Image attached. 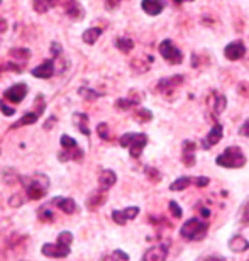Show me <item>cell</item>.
<instances>
[{"mask_svg": "<svg viewBox=\"0 0 249 261\" xmlns=\"http://www.w3.org/2000/svg\"><path fill=\"white\" fill-rule=\"evenodd\" d=\"M20 181L24 184L25 197L29 200H39L46 195L49 189V178L43 173H36L33 176H20Z\"/></svg>", "mask_w": 249, "mask_h": 261, "instance_id": "6da1fadb", "label": "cell"}, {"mask_svg": "<svg viewBox=\"0 0 249 261\" xmlns=\"http://www.w3.org/2000/svg\"><path fill=\"white\" fill-rule=\"evenodd\" d=\"M215 163L222 166V168H229V170L242 168L246 165V156L239 146H229L224 153L217 156Z\"/></svg>", "mask_w": 249, "mask_h": 261, "instance_id": "7a4b0ae2", "label": "cell"}, {"mask_svg": "<svg viewBox=\"0 0 249 261\" xmlns=\"http://www.w3.org/2000/svg\"><path fill=\"white\" fill-rule=\"evenodd\" d=\"M207 231H209V226L200 221V219H188L180 229V236L183 239H188V241H202L207 236Z\"/></svg>", "mask_w": 249, "mask_h": 261, "instance_id": "3957f363", "label": "cell"}, {"mask_svg": "<svg viewBox=\"0 0 249 261\" xmlns=\"http://www.w3.org/2000/svg\"><path fill=\"white\" fill-rule=\"evenodd\" d=\"M119 144L122 148H129V153H131V158H139L143 154V149L146 148L148 144V136L146 134H132V133H127L121 136L119 139Z\"/></svg>", "mask_w": 249, "mask_h": 261, "instance_id": "277c9868", "label": "cell"}, {"mask_svg": "<svg viewBox=\"0 0 249 261\" xmlns=\"http://www.w3.org/2000/svg\"><path fill=\"white\" fill-rule=\"evenodd\" d=\"M34 103H36V111L24 114V116L20 117L17 122H14L12 126H10V129H17V127H22V126H31V124L38 122V119L41 117V114H43L44 109H46L44 97L43 95H38V97H36V102Z\"/></svg>", "mask_w": 249, "mask_h": 261, "instance_id": "5b68a950", "label": "cell"}, {"mask_svg": "<svg viewBox=\"0 0 249 261\" xmlns=\"http://www.w3.org/2000/svg\"><path fill=\"white\" fill-rule=\"evenodd\" d=\"M183 82H185L183 75H173V76H168V78H161V80L158 82L156 90L161 93L163 97L168 98V100H173L175 98L173 92H176V88H178Z\"/></svg>", "mask_w": 249, "mask_h": 261, "instance_id": "8992f818", "label": "cell"}, {"mask_svg": "<svg viewBox=\"0 0 249 261\" xmlns=\"http://www.w3.org/2000/svg\"><path fill=\"white\" fill-rule=\"evenodd\" d=\"M159 55H161L170 65H180L181 61H183V53H181L170 39L161 41V44H159Z\"/></svg>", "mask_w": 249, "mask_h": 261, "instance_id": "52a82bcc", "label": "cell"}, {"mask_svg": "<svg viewBox=\"0 0 249 261\" xmlns=\"http://www.w3.org/2000/svg\"><path fill=\"white\" fill-rule=\"evenodd\" d=\"M41 253L44 254L46 258H66L70 254V246L61 243H46L41 248Z\"/></svg>", "mask_w": 249, "mask_h": 261, "instance_id": "ba28073f", "label": "cell"}, {"mask_svg": "<svg viewBox=\"0 0 249 261\" xmlns=\"http://www.w3.org/2000/svg\"><path fill=\"white\" fill-rule=\"evenodd\" d=\"M25 95H27V85H25V83H15V85H12L4 92V97L12 103L22 102Z\"/></svg>", "mask_w": 249, "mask_h": 261, "instance_id": "9c48e42d", "label": "cell"}, {"mask_svg": "<svg viewBox=\"0 0 249 261\" xmlns=\"http://www.w3.org/2000/svg\"><path fill=\"white\" fill-rule=\"evenodd\" d=\"M139 214V207H127L124 211H114L112 212V221L119 224V226H126V222L136 219Z\"/></svg>", "mask_w": 249, "mask_h": 261, "instance_id": "30bf717a", "label": "cell"}, {"mask_svg": "<svg viewBox=\"0 0 249 261\" xmlns=\"http://www.w3.org/2000/svg\"><path fill=\"white\" fill-rule=\"evenodd\" d=\"M224 55H226V58L229 60V61H237V60L244 58L246 46H244L242 41H234V43H229V44L226 46Z\"/></svg>", "mask_w": 249, "mask_h": 261, "instance_id": "8fae6325", "label": "cell"}, {"mask_svg": "<svg viewBox=\"0 0 249 261\" xmlns=\"http://www.w3.org/2000/svg\"><path fill=\"white\" fill-rule=\"evenodd\" d=\"M166 256H168V246L166 244H156L143 254L141 261H166Z\"/></svg>", "mask_w": 249, "mask_h": 261, "instance_id": "7c38bea8", "label": "cell"}, {"mask_svg": "<svg viewBox=\"0 0 249 261\" xmlns=\"http://www.w3.org/2000/svg\"><path fill=\"white\" fill-rule=\"evenodd\" d=\"M207 102H209V107L212 109L214 116H220V114L226 111L227 100H226V97L222 95V93H219V92L212 90L210 97H209V100H207Z\"/></svg>", "mask_w": 249, "mask_h": 261, "instance_id": "4fadbf2b", "label": "cell"}, {"mask_svg": "<svg viewBox=\"0 0 249 261\" xmlns=\"http://www.w3.org/2000/svg\"><path fill=\"white\" fill-rule=\"evenodd\" d=\"M195 149H197V144L191 143V141H185L183 143V148H181V161L186 168H191L195 165Z\"/></svg>", "mask_w": 249, "mask_h": 261, "instance_id": "5bb4252c", "label": "cell"}, {"mask_svg": "<svg viewBox=\"0 0 249 261\" xmlns=\"http://www.w3.org/2000/svg\"><path fill=\"white\" fill-rule=\"evenodd\" d=\"M54 207H58L60 211H63L65 214H75L76 212V202L70 197H54L51 200Z\"/></svg>", "mask_w": 249, "mask_h": 261, "instance_id": "9a60e30c", "label": "cell"}, {"mask_svg": "<svg viewBox=\"0 0 249 261\" xmlns=\"http://www.w3.org/2000/svg\"><path fill=\"white\" fill-rule=\"evenodd\" d=\"M116 181H117V175L112 170H102L100 175H98V189L107 192L108 189H112L116 185Z\"/></svg>", "mask_w": 249, "mask_h": 261, "instance_id": "2e32d148", "label": "cell"}, {"mask_svg": "<svg viewBox=\"0 0 249 261\" xmlns=\"http://www.w3.org/2000/svg\"><path fill=\"white\" fill-rule=\"evenodd\" d=\"M54 73V61L53 60H46L39 66H36L33 70V76L36 78H51Z\"/></svg>", "mask_w": 249, "mask_h": 261, "instance_id": "e0dca14e", "label": "cell"}, {"mask_svg": "<svg viewBox=\"0 0 249 261\" xmlns=\"http://www.w3.org/2000/svg\"><path fill=\"white\" fill-rule=\"evenodd\" d=\"M164 5H166L164 0H143V2H141L143 10L146 14H149V15L161 14L164 10Z\"/></svg>", "mask_w": 249, "mask_h": 261, "instance_id": "ac0fdd59", "label": "cell"}, {"mask_svg": "<svg viewBox=\"0 0 249 261\" xmlns=\"http://www.w3.org/2000/svg\"><path fill=\"white\" fill-rule=\"evenodd\" d=\"M107 200V194L105 190L98 189L97 192H93V194L87 198V208H90V211H97L98 207L103 205Z\"/></svg>", "mask_w": 249, "mask_h": 261, "instance_id": "d6986e66", "label": "cell"}, {"mask_svg": "<svg viewBox=\"0 0 249 261\" xmlns=\"http://www.w3.org/2000/svg\"><path fill=\"white\" fill-rule=\"evenodd\" d=\"M222 136H224V129H222V126L220 124H215L214 127H212V130L209 134H207V138H205V141H204V148H212V146H215L219 141L222 139Z\"/></svg>", "mask_w": 249, "mask_h": 261, "instance_id": "ffe728a7", "label": "cell"}, {"mask_svg": "<svg viewBox=\"0 0 249 261\" xmlns=\"http://www.w3.org/2000/svg\"><path fill=\"white\" fill-rule=\"evenodd\" d=\"M65 12L68 14L71 19H83V15H85V10L81 9L78 0H66Z\"/></svg>", "mask_w": 249, "mask_h": 261, "instance_id": "44dd1931", "label": "cell"}, {"mask_svg": "<svg viewBox=\"0 0 249 261\" xmlns=\"http://www.w3.org/2000/svg\"><path fill=\"white\" fill-rule=\"evenodd\" d=\"M229 249L232 253H244L249 249V241L246 238L239 236V234H236V236L231 238L229 241Z\"/></svg>", "mask_w": 249, "mask_h": 261, "instance_id": "7402d4cb", "label": "cell"}, {"mask_svg": "<svg viewBox=\"0 0 249 261\" xmlns=\"http://www.w3.org/2000/svg\"><path fill=\"white\" fill-rule=\"evenodd\" d=\"M154 63V58L151 55H148L146 56V60H143V58H136V60H132L131 61V68L136 73H144V71H148L149 68H151V65Z\"/></svg>", "mask_w": 249, "mask_h": 261, "instance_id": "603a6c76", "label": "cell"}, {"mask_svg": "<svg viewBox=\"0 0 249 261\" xmlns=\"http://www.w3.org/2000/svg\"><path fill=\"white\" fill-rule=\"evenodd\" d=\"M83 156H85V153H83V149L80 148H75V149H70V151H61V153L58 154V158L60 161H70V160H73V161H78V163H81L83 161Z\"/></svg>", "mask_w": 249, "mask_h": 261, "instance_id": "cb8c5ba5", "label": "cell"}, {"mask_svg": "<svg viewBox=\"0 0 249 261\" xmlns=\"http://www.w3.org/2000/svg\"><path fill=\"white\" fill-rule=\"evenodd\" d=\"M73 122H75V126L78 127V130H80L81 134L90 136V129H88V116H87V114H81V112L73 114Z\"/></svg>", "mask_w": 249, "mask_h": 261, "instance_id": "d4e9b609", "label": "cell"}, {"mask_svg": "<svg viewBox=\"0 0 249 261\" xmlns=\"http://www.w3.org/2000/svg\"><path fill=\"white\" fill-rule=\"evenodd\" d=\"M38 219L43 222L54 221V212H53V203H44L38 208Z\"/></svg>", "mask_w": 249, "mask_h": 261, "instance_id": "484cf974", "label": "cell"}, {"mask_svg": "<svg viewBox=\"0 0 249 261\" xmlns=\"http://www.w3.org/2000/svg\"><path fill=\"white\" fill-rule=\"evenodd\" d=\"M100 34H102L100 28H90L81 34V39H83V43H87V44H95L98 38H100Z\"/></svg>", "mask_w": 249, "mask_h": 261, "instance_id": "4316f807", "label": "cell"}, {"mask_svg": "<svg viewBox=\"0 0 249 261\" xmlns=\"http://www.w3.org/2000/svg\"><path fill=\"white\" fill-rule=\"evenodd\" d=\"M195 178H191V176H180L178 180H175L173 184L170 185V190L171 192H180V190H185L188 189V187L193 184Z\"/></svg>", "mask_w": 249, "mask_h": 261, "instance_id": "83f0119b", "label": "cell"}, {"mask_svg": "<svg viewBox=\"0 0 249 261\" xmlns=\"http://www.w3.org/2000/svg\"><path fill=\"white\" fill-rule=\"evenodd\" d=\"M116 46H117V49L122 51V53H131L134 49V41L131 38H127V36H122V38H117Z\"/></svg>", "mask_w": 249, "mask_h": 261, "instance_id": "f1b7e54d", "label": "cell"}, {"mask_svg": "<svg viewBox=\"0 0 249 261\" xmlns=\"http://www.w3.org/2000/svg\"><path fill=\"white\" fill-rule=\"evenodd\" d=\"M10 56L17 58L20 63H24V61H27L31 58V51L27 48H14V49H10Z\"/></svg>", "mask_w": 249, "mask_h": 261, "instance_id": "f546056e", "label": "cell"}, {"mask_svg": "<svg viewBox=\"0 0 249 261\" xmlns=\"http://www.w3.org/2000/svg\"><path fill=\"white\" fill-rule=\"evenodd\" d=\"M56 0H33V5H34V10L38 14H44L48 12V9H51Z\"/></svg>", "mask_w": 249, "mask_h": 261, "instance_id": "4dcf8cb0", "label": "cell"}, {"mask_svg": "<svg viewBox=\"0 0 249 261\" xmlns=\"http://www.w3.org/2000/svg\"><path fill=\"white\" fill-rule=\"evenodd\" d=\"M134 117H136L137 122H149V121H153V112L144 107H139L136 114H134Z\"/></svg>", "mask_w": 249, "mask_h": 261, "instance_id": "1f68e13d", "label": "cell"}, {"mask_svg": "<svg viewBox=\"0 0 249 261\" xmlns=\"http://www.w3.org/2000/svg\"><path fill=\"white\" fill-rule=\"evenodd\" d=\"M2 176H4V181L7 185H14L15 181L20 180V176L17 175V171H15V170H9V168H5L2 171Z\"/></svg>", "mask_w": 249, "mask_h": 261, "instance_id": "d6a6232c", "label": "cell"}, {"mask_svg": "<svg viewBox=\"0 0 249 261\" xmlns=\"http://www.w3.org/2000/svg\"><path fill=\"white\" fill-rule=\"evenodd\" d=\"M97 134H98V138H100L102 141H110L112 139L110 130H108V126L105 122H100L97 126Z\"/></svg>", "mask_w": 249, "mask_h": 261, "instance_id": "836d02e7", "label": "cell"}, {"mask_svg": "<svg viewBox=\"0 0 249 261\" xmlns=\"http://www.w3.org/2000/svg\"><path fill=\"white\" fill-rule=\"evenodd\" d=\"M136 103L137 102L132 100V98H119V100L116 102V107L119 109V111H129V109H132Z\"/></svg>", "mask_w": 249, "mask_h": 261, "instance_id": "e575fe53", "label": "cell"}, {"mask_svg": "<svg viewBox=\"0 0 249 261\" xmlns=\"http://www.w3.org/2000/svg\"><path fill=\"white\" fill-rule=\"evenodd\" d=\"M61 146H63V149H66V151H70V149H75V148H78V143L73 139V138H70V136H66V134H63L61 136Z\"/></svg>", "mask_w": 249, "mask_h": 261, "instance_id": "d590c367", "label": "cell"}, {"mask_svg": "<svg viewBox=\"0 0 249 261\" xmlns=\"http://www.w3.org/2000/svg\"><path fill=\"white\" fill-rule=\"evenodd\" d=\"M239 221L242 226H249V198L242 203L241 212H239Z\"/></svg>", "mask_w": 249, "mask_h": 261, "instance_id": "8d00e7d4", "label": "cell"}, {"mask_svg": "<svg viewBox=\"0 0 249 261\" xmlns=\"http://www.w3.org/2000/svg\"><path fill=\"white\" fill-rule=\"evenodd\" d=\"M56 243H61V244H66V246H71V243H73V234L70 231H63L58 234V241Z\"/></svg>", "mask_w": 249, "mask_h": 261, "instance_id": "74e56055", "label": "cell"}, {"mask_svg": "<svg viewBox=\"0 0 249 261\" xmlns=\"http://www.w3.org/2000/svg\"><path fill=\"white\" fill-rule=\"evenodd\" d=\"M146 175H148V178L153 181V184H158V181L161 180V173H159L156 168H151V166H148V168H146Z\"/></svg>", "mask_w": 249, "mask_h": 261, "instance_id": "f35d334b", "label": "cell"}, {"mask_svg": "<svg viewBox=\"0 0 249 261\" xmlns=\"http://www.w3.org/2000/svg\"><path fill=\"white\" fill-rule=\"evenodd\" d=\"M168 208H170L171 216L176 217V219H180L181 216H183V211H181V207H180L175 200H171V202L168 203Z\"/></svg>", "mask_w": 249, "mask_h": 261, "instance_id": "ab89813d", "label": "cell"}, {"mask_svg": "<svg viewBox=\"0 0 249 261\" xmlns=\"http://www.w3.org/2000/svg\"><path fill=\"white\" fill-rule=\"evenodd\" d=\"M80 95L83 98H87V100H95V98L100 97V93L90 90V88H80Z\"/></svg>", "mask_w": 249, "mask_h": 261, "instance_id": "60d3db41", "label": "cell"}, {"mask_svg": "<svg viewBox=\"0 0 249 261\" xmlns=\"http://www.w3.org/2000/svg\"><path fill=\"white\" fill-rule=\"evenodd\" d=\"M2 71H15V73H20V71H22V65L9 61V63H4L2 65Z\"/></svg>", "mask_w": 249, "mask_h": 261, "instance_id": "b9f144b4", "label": "cell"}, {"mask_svg": "<svg viewBox=\"0 0 249 261\" xmlns=\"http://www.w3.org/2000/svg\"><path fill=\"white\" fill-rule=\"evenodd\" d=\"M110 259L112 261H129V256L122 251V249H116V251H112Z\"/></svg>", "mask_w": 249, "mask_h": 261, "instance_id": "7bdbcfd3", "label": "cell"}, {"mask_svg": "<svg viewBox=\"0 0 249 261\" xmlns=\"http://www.w3.org/2000/svg\"><path fill=\"white\" fill-rule=\"evenodd\" d=\"M22 202H24V198L20 197L19 194H15V195H12V197L9 198V203L12 207H20V205H22Z\"/></svg>", "mask_w": 249, "mask_h": 261, "instance_id": "ee69618b", "label": "cell"}, {"mask_svg": "<svg viewBox=\"0 0 249 261\" xmlns=\"http://www.w3.org/2000/svg\"><path fill=\"white\" fill-rule=\"evenodd\" d=\"M0 111H2V114H5V116H14L15 114V109L14 107H9V106H5V103L0 100Z\"/></svg>", "mask_w": 249, "mask_h": 261, "instance_id": "f6af8a7d", "label": "cell"}, {"mask_svg": "<svg viewBox=\"0 0 249 261\" xmlns=\"http://www.w3.org/2000/svg\"><path fill=\"white\" fill-rule=\"evenodd\" d=\"M193 184L199 187V189H204V187H207V185L210 184V180L207 178V176H199V178H195Z\"/></svg>", "mask_w": 249, "mask_h": 261, "instance_id": "bcb514c9", "label": "cell"}, {"mask_svg": "<svg viewBox=\"0 0 249 261\" xmlns=\"http://www.w3.org/2000/svg\"><path fill=\"white\" fill-rule=\"evenodd\" d=\"M49 51H51V55H53V56H61V44L60 43H51Z\"/></svg>", "mask_w": 249, "mask_h": 261, "instance_id": "7dc6e473", "label": "cell"}, {"mask_svg": "<svg viewBox=\"0 0 249 261\" xmlns=\"http://www.w3.org/2000/svg\"><path fill=\"white\" fill-rule=\"evenodd\" d=\"M239 134H241V136H244V138H249V117L244 121V124L241 126Z\"/></svg>", "mask_w": 249, "mask_h": 261, "instance_id": "c3c4849f", "label": "cell"}, {"mask_svg": "<svg viewBox=\"0 0 249 261\" xmlns=\"http://www.w3.org/2000/svg\"><path fill=\"white\" fill-rule=\"evenodd\" d=\"M7 28H9L7 20H5V19H2V17H0V34H4V33H5V31H7Z\"/></svg>", "mask_w": 249, "mask_h": 261, "instance_id": "681fc988", "label": "cell"}, {"mask_svg": "<svg viewBox=\"0 0 249 261\" xmlns=\"http://www.w3.org/2000/svg\"><path fill=\"white\" fill-rule=\"evenodd\" d=\"M119 4H121V0H107V7L110 9V10H112L114 7H117Z\"/></svg>", "mask_w": 249, "mask_h": 261, "instance_id": "f907efd6", "label": "cell"}, {"mask_svg": "<svg viewBox=\"0 0 249 261\" xmlns=\"http://www.w3.org/2000/svg\"><path fill=\"white\" fill-rule=\"evenodd\" d=\"M200 214H202V217H210V211H209V208H205V207H200Z\"/></svg>", "mask_w": 249, "mask_h": 261, "instance_id": "816d5d0a", "label": "cell"}, {"mask_svg": "<svg viewBox=\"0 0 249 261\" xmlns=\"http://www.w3.org/2000/svg\"><path fill=\"white\" fill-rule=\"evenodd\" d=\"M202 261H224V258H220V256H207Z\"/></svg>", "mask_w": 249, "mask_h": 261, "instance_id": "f5cc1de1", "label": "cell"}, {"mask_svg": "<svg viewBox=\"0 0 249 261\" xmlns=\"http://www.w3.org/2000/svg\"><path fill=\"white\" fill-rule=\"evenodd\" d=\"M183 2H185V0H173V4H175V5H181Z\"/></svg>", "mask_w": 249, "mask_h": 261, "instance_id": "db71d44e", "label": "cell"}, {"mask_svg": "<svg viewBox=\"0 0 249 261\" xmlns=\"http://www.w3.org/2000/svg\"><path fill=\"white\" fill-rule=\"evenodd\" d=\"M0 4H2V0H0Z\"/></svg>", "mask_w": 249, "mask_h": 261, "instance_id": "11a10c76", "label": "cell"}]
</instances>
